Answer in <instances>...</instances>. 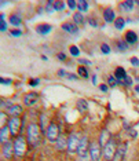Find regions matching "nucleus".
<instances>
[{
	"label": "nucleus",
	"instance_id": "33",
	"mask_svg": "<svg viewBox=\"0 0 139 161\" xmlns=\"http://www.w3.org/2000/svg\"><path fill=\"white\" fill-rule=\"evenodd\" d=\"M101 51H102V54H105V55H107V54H110V46L106 43H102L101 44Z\"/></svg>",
	"mask_w": 139,
	"mask_h": 161
},
{
	"label": "nucleus",
	"instance_id": "44",
	"mask_svg": "<svg viewBox=\"0 0 139 161\" xmlns=\"http://www.w3.org/2000/svg\"><path fill=\"white\" fill-rule=\"evenodd\" d=\"M57 57L59 61H66V54H64V52H58Z\"/></svg>",
	"mask_w": 139,
	"mask_h": 161
},
{
	"label": "nucleus",
	"instance_id": "11",
	"mask_svg": "<svg viewBox=\"0 0 139 161\" xmlns=\"http://www.w3.org/2000/svg\"><path fill=\"white\" fill-rule=\"evenodd\" d=\"M127 147H128V143H127V142H123L121 145L117 147V151H116V157H114V161H121L123 158L125 157Z\"/></svg>",
	"mask_w": 139,
	"mask_h": 161
},
{
	"label": "nucleus",
	"instance_id": "46",
	"mask_svg": "<svg viewBox=\"0 0 139 161\" xmlns=\"http://www.w3.org/2000/svg\"><path fill=\"white\" fill-rule=\"evenodd\" d=\"M78 64H83V65H91V62L88 59H78Z\"/></svg>",
	"mask_w": 139,
	"mask_h": 161
},
{
	"label": "nucleus",
	"instance_id": "23",
	"mask_svg": "<svg viewBox=\"0 0 139 161\" xmlns=\"http://www.w3.org/2000/svg\"><path fill=\"white\" fill-rule=\"evenodd\" d=\"M134 6H135V1H129V0L123 1V3L120 4V7L123 8V11H127V13H129V11L134 10Z\"/></svg>",
	"mask_w": 139,
	"mask_h": 161
},
{
	"label": "nucleus",
	"instance_id": "2",
	"mask_svg": "<svg viewBox=\"0 0 139 161\" xmlns=\"http://www.w3.org/2000/svg\"><path fill=\"white\" fill-rule=\"evenodd\" d=\"M116 151H117L116 143H114L113 139H110L104 146V158L106 161H113L114 157H116Z\"/></svg>",
	"mask_w": 139,
	"mask_h": 161
},
{
	"label": "nucleus",
	"instance_id": "28",
	"mask_svg": "<svg viewBox=\"0 0 139 161\" xmlns=\"http://www.w3.org/2000/svg\"><path fill=\"white\" fill-rule=\"evenodd\" d=\"M117 50L118 51H123V52L128 50V44H127V41H125V40H124V41H123V40L117 41Z\"/></svg>",
	"mask_w": 139,
	"mask_h": 161
},
{
	"label": "nucleus",
	"instance_id": "7",
	"mask_svg": "<svg viewBox=\"0 0 139 161\" xmlns=\"http://www.w3.org/2000/svg\"><path fill=\"white\" fill-rule=\"evenodd\" d=\"M7 127H8V129H10L11 136L17 135L19 128H21V118L19 117H10L8 118V123H7Z\"/></svg>",
	"mask_w": 139,
	"mask_h": 161
},
{
	"label": "nucleus",
	"instance_id": "40",
	"mask_svg": "<svg viewBox=\"0 0 139 161\" xmlns=\"http://www.w3.org/2000/svg\"><path fill=\"white\" fill-rule=\"evenodd\" d=\"M39 84H40V80L39 79H30V80H29V86L36 87V86H39Z\"/></svg>",
	"mask_w": 139,
	"mask_h": 161
},
{
	"label": "nucleus",
	"instance_id": "48",
	"mask_svg": "<svg viewBox=\"0 0 139 161\" xmlns=\"http://www.w3.org/2000/svg\"><path fill=\"white\" fill-rule=\"evenodd\" d=\"M92 83L94 84H96V76L95 75H92Z\"/></svg>",
	"mask_w": 139,
	"mask_h": 161
},
{
	"label": "nucleus",
	"instance_id": "1",
	"mask_svg": "<svg viewBox=\"0 0 139 161\" xmlns=\"http://www.w3.org/2000/svg\"><path fill=\"white\" fill-rule=\"evenodd\" d=\"M40 132H41L40 125H37L36 123H30V124L28 125V128H26V140H28V143L30 146L36 147L39 145Z\"/></svg>",
	"mask_w": 139,
	"mask_h": 161
},
{
	"label": "nucleus",
	"instance_id": "17",
	"mask_svg": "<svg viewBox=\"0 0 139 161\" xmlns=\"http://www.w3.org/2000/svg\"><path fill=\"white\" fill-rule=\"evenodd\" d=\"M125 41H127V44H135L136 41H138V35H136L134 30H128V32L125 33Z\"/></svg>",
	"mask_w": 139,
	"mask_h": 161
},
{
	"label": "nucleus",
	"instance_id": "12",
	"mask_svg": "<svg viewBox=\"0 0 139 161\" xmlns=\"http://www.w3.org/2000/svg\"><path fill=\"white\" fill-rule=\"evenodd\" d=\"M127 72H125L124 68H121V66H118V68H116V70H114V77L117 79L118 84H124V79L127 77Z\"/></svg>",
	"mask_w": 139,
	"mask_h": 161
},
{
	"label": "nucleus",
	"instance_id": "9",
	"mask_svg": "<svg viewBox=\"0 0 139 161\" xmlns=\"http://www.w3.org/2000/svg\"><path fill=\"white\" fill-rule=\"evenodd\" d=\"M1 153H3V157L11 158V156L15 153L14 151V143H11V140H7L6 143H3V146H1Z\"/></svg>",
	"mask_w": 139,
	"mask_h": 161
},
{
	"label": "nucleus",
	"instance_id": "15",
	"mask_svg": "<svg viewBox=\"0 0 139 161\" xmlns=\"http://www.w3.org/2000/svg\"><path fill=\"white\" fill-rule=\"evenodd\" d=\"M36 32L39 33V35H48V33L52 30V26L51 25H48V24H39V25L36 26V29H35Z\"/></svg>",
	"mask_w": 139,
	"mask_h": 161
},
{
	"label": "nucleus",
	"instance_id": "31",
	"mask_svg": "<svg viewBox=\"0 0 139 161\" xmlns=\"http://www.w3.org/2000/svg\"><path fill=\"white\" fill-rule=\"evenodd\" d=\"M54 8H55V11H62L65 8V3L57 0V1H54Z\"/></svg>",
	"mask_w": 139,
	"mask_h": 161
},
{
	"label": "nucleus",
	"instance_id": "6",
	"mask_svg": "<svg viewBox=\"0 0 139 161\" xmlns=\"http://www.w3.org/2000/svg\"><path fill=\"white\" fill-rule=\"evenodd\" d=\"M88 154H89L88 138H87V136H83V138H80V145H78V149H77V156L81 158V157H87Z\"/></svg>",
	"mask_w": 139,
	"mask_h": 161
},
{
	"label": "nucleus",
	"instance_id": "49",
	"mask_svg": "<svg viewBox=\"0 0 139 161\" xmlns=\"http://www.w3.org/2000/svg\"><path fill=\"white\" fill-rule=\"evenodd\" d=\"M135 91L139 94V84H138V86H135Z\"/></svg>",
	"mask_w": 139,
	"mask_h": 161
},
{
	"label": "nucleus",
	"instance_id": "29",
	"mask_svg": "<svg viewBox=\"0 0 139 161\" xmlns=\"http://www.w3.org/2000/svg\"><path fill=\"white\" fill-rule=\"evenodd\" d=\"M69 52H70L72 57H78V55H80V48H78L77 46H70Z\"/></svg>",
	"mask_w": 139,
	"mask_h": 161
},
{
	"label": "nucleus",
	"instance_id": "27",
	"mask_svg": "<svg viewBox=\"0 0 139 161\" xmlns=\"http://www.w3.org/2000/svg\"><path fill=\"white\" fill-rule=\"evenodd\" d=\"M47 128H48V127H47V116L41 114L40 116V129L44 132V131H47Z\"/></svg>",
	"mask_w": 139,
	"mask_h": 161
},
{
	"label": "nucleus",
	"instance_id": "30",
	"mask_svg": "<svg viewBox=\"0 0 139 161\" xmlns=\"http://www.w3.org/2000/svg\"><path fill=\"white\" fill-rule=\"evenodd\" d=\"M77 73H78V76H81L84 79H88V72H87V69L84 66H78Z\"/></svg>",
	"mask_w": 139,
	"mask_h": 161
},
{
	"label": "nucleus",
	"instance_id": "47",
	"mask_svg": "<svg viewBox=\"0 0 139 161\" xmlns=\"http://www.w3.org/2000/svg\"><path fill=\"white\" fill-rule=\"evenodd\" d=\"M58 76H59V77H65V76H66V72H65L64 69H61V70H58Z\"/></svg>",
	"mask_w": 139,
	"mask_h": 161
},
{
	"label": "nucleus",
	"instance_id": "21",
	"mask_svg": "<svg viewBox=\"0 0 139 161\" xmlns=\"http://www.w3.org/2000/svg\"><path fill=\"white\" fill-rule=\"evenodd\" d=\"M109 140H110V135H109V132H107L106 129H104L102 134H101V136H99V145L101 146H105Z\"/></svg>",
	"mask_w": 139,
	"mask_h": 161
},
{
	"label": "nucleus",
	"instance_id": "13",
	"mask_svg": "<svg viewBox=\"0 0 139 161\" xmlns=\"http://www.w3.org/2000/svg\"><path fill=\"white\" fill-rule=\"evenodd\" d=\"M62 30H65V32L70 33V35H76V33H78V28L77 25H75V24H72V22H64L61 25Z\"/></svg>",
	"mask_w": 139,
	"mask_h": 161
},
{
	"label": "nucleus",
	"instance_id": "16",
	"mask_svg": "<svg viewBox=\"0 0 139 161\" xmlns=\"http://www.w3.org/2000/svg\"><path fill=\"white\" fill-rule=\"evenodd\" d=\"M104 19L107 24H110V22L114 24V21H116V14H114V11L112 10V8H105L104 10Z\"/></svg>",
	"mask_w": 139,
	"mask_h": 161
},
{
	"label": "nucleus",
	"instance_id": "38",
	"mask_svg": "<svg viewBox=\"0 0 139 161\" xmlns=\"http://www.w3.org/2000/svg\"><path fill=\"white\" fill-rule=\"evenodd\" d=\"M129 62H131V65L132 66H139V58H136V57H132L131 59H129Z\"/></svg>",
	"mask_w": 139,
	"mask_h": 161
},
{
	"label": "nucleus",
	"instance_id": "39",
	"mask_svg": "<svg viewBox=\"0 0 139 161\" xmlns=\"http://www.w3.org/2000/svg\"><path fill=\"white\" fill-rule=\"evenodd\" d=\"M124 86L125 87H132V79L129 77V76H127L124 79Z\"/></svg>",
	"mask_w": 139,
	"mask_h": 161
},
{
	"label": "nucleus",
	"instance_id": "42",
	"mask_svg": "<svg viewBox=\"0 0 139 161\" xmlns=\"http://www.w3.org/2000/svg\"><path fill=\"white\" fill-rule=\"evenodd\" d=\"M0 83H1L3 86H10L13 81H11V79H3V77H1V79H0Z\"/></svg>",
	"mask_w": 139,
	"mask_h": 161
},
{
	"label": "nucleus",
	"instance_id": "18",
	"mask_svg": "<svg viewBox=\"0 0 139 161\" xmlns=\"http://www.w3.org/2000/svg\"><path fill=\"white\" fill-rule=\"evenodd\" d=\"M55 147H57L58 150L68 149V140H66V138H65L64 135H59V138H58L57 142H55Z\"/></svg>",
	"mask_w": 139,
	"mask_h": 161
},
{
	"label": "nucleus",
	"instance_id": "24",
	"mask_svg": "<svg viewBox=\"0 0 139 161\" xmlns=\"http://www.w3.org/2000/svg\"><path fill=\"white\" fill-rule=\"evenodd\" d=\"M125 24H127V21H125L124 18H116V21H114V28L117 29V30H123L125 26Z\"/></svg>",
	"mask_w": 139,
	"mask_h": 161
},
{
	"label": "nucleus",
	"instance_id": "32",
	"mask_svg": "<svg viewBox=\"0 0 139 161\" xmlns=\"http://www.w3.org/2000/svg\"><path fill=\"white\" fill-rule=\"evenodd\" d=\"M107 84H109V87H116L118 84V81H117V79L114 77V75L107 77Z\"/></svg>",
	"mask_w": 139,
	"mask_h": 161
},
{
	"label": "nucleus",
	"instance_id": "43",
	"mask_svg": "<svg viewBox=\"0 0 139 161\" xmlns=\"http://www.w3.org/2000/svg\"><path fill=\"white\" fill-rule=\"evenodd\" d=\"M66 79H69V80H77L78 77L76 75H73V73H66V76H65Z\"/></svg>",
	"mask_w": 139,
	"mask_h": 161
},
{
	"label": "nucleus",
	"instance_id": "35",
	"mask_svg": "<svg viewBox=\"0 0 139 161\" xmlns=\"http://www.w3.org/2000/svg\"><path fill=\"white\" fill-rule=\"evenodd\" d=\"M47 13H54L55 11V8H54V1L52 0H50V1H47V7H46Z\"/></svg>",
	"mask_w": 139,
	"mask_h": 161
},
{
	"label": "nucleus",
	"instance_id": "8",
	"mask_svg": "<svg viewBox=\"0 0 139 161\" xmlns=\"http://www.w3.org/2000/svg\"><path fill=\"white\" fill-rule=\"evenodd\" d=\"M78 145H80V138H78L76 134L70 135V136H69V139H68V151L70 154L77 153Z\"/></svg>",
	"mask_w": 139,
	"mask_h": 161
},
{
	"label": "nucleus",
	"instance_id": "19",
	"mask_svg": "<svg viewBox=\"0 0 139 161\" xmlns=\"http://www.w3.org/2000/svg\"><path fill=\"white\" fill-rule=\"evenodd\" d=\"M8 135H11L10 129H8L7 125H3V127H1V129H0V142H1V143L7 142Z\"/></svg>",
	"mask_w": 139,
	"mask_h": 161
},
{
	"label": "nucleus",
	"instance_id": "4",
	"mask_svg": "<svg viewBox=\"0 0 139 161\" xmlns=\"http://www.w3.org/2000/svg\"><path fill=\"white\" fill-rule=\"evenodd\" d=\"M89 156L92 161H99L101 157L104 156V150L102 146L99 145V142H92L89 145Z\"/></svg>",
	"mask_w": 139,
	"mask_h": 161
},
{
	"label": "nucleus",
	"instance_id": "37",
	"mask_svg": "<svg viewBox=\"0 0 139 161\" xmlns=\"http://www.w3.org/2000/svg\"><path fill=\"white\" fill-rule=\"evenodd\" d=\"M10 35L14 36V37H21V36H22V32L19 30V29H13V30L10 32Z\"/></svg>",
	"mask_w": 139,
	"mask_h": 161
},
{
	"label": "nucleus",
	"instance_id": "25",
	"mask_svg": "<svg viewBox=\"0 0 139 161\" xmlns=\"http://www.w3.org/2000/svg\"><path fill=\"white\" fill-rule=\"evenodd\" d=\"M73 21H75V25H81V24H84V17H83L81 13H75V14H73Z\"/></svg>",
	"mask_w": 139,
	"mask_h": 161
},
{
	"label": "nucleus",
	"instance_id": "26",
	"mask_svg": "<svg viewBox=\"0 0 139 161\" xmlns=\"http://www.w3.org/2000/svg\"><path fill=\"white\" fill-rule=\"evenodd\" d=\"M77 8L80 10V13H86V11H88V3H87L86 0H78Z\"/></svg>",
	"mask_w": 139,
	"mask_h": 161
},
{
	"label": "nucleus",
	"instance_id": "20",
	"mask_svg": "<svg viewBox=\"0 0 139 161\" xmlns=\"http://www.w3.org/2000/svg\"><path fill=\"white\" fill-rule=\"evenodd\" d=\"M76 107L78 109V112L84 113V112L88 110V102H87L86 99H78L77 103H76Z\"/></svg>",
	"mask_w": 139,
	"mask_h": 161
},
{
	"label": "nucleus",
	"instance_id": "36",
	"mask_svg": "<svg viewBox=\"0 0 139 161\" xmlns=\"http://www.w3.org/2000/svg\"><path fill=\"white\" fill-rule=\"evenodd\" d=\"M66 4H68V7L72 8V10L77 8V1H75V0H68V1H66Z\"/></svg>",
	"mask_w": 139,
	"mask_h": 161
},
{
	"label": "nucleus",
	"instance_id": "45",
	"mask_svg": "<svg viewBox=\"0 0 139 161\" xmlns=\"http://www.w3.org/2000/svg\"><path fill=\"white\" fill-rule=\"evenodd\" d=\"M99 89L102 92H107V89H109V86L107 84H99Z\"/></svg>",
	"mask_w": 139,
	"mask_h": 161
},
{
	"label": "nucleus",
	"instance_id": "5",
	"mask_svg": "<svg viewBox=\"0 0 139 161\" xmlns=\"http://www.w3.org/2000/svg\"><path fill=\"white\" fill-rule=\"evenodd\" d=\"M46 136L47 139L50 140V142H57V139L59 138V127H58L55 123H51L50 125H48V128H47L46 131Z\"/></svg>",
	"mask_w": 139,
	"mask_h": 161
},
{
	"label": "nucleus",
	"instance_id": "3",
	"mask_svg": "<svg viewBox=\"0 0 139 161\" xmlns=\"http://www.w3.org/2000/svg\"><path fill=\"white\" fill-rule=\"evenodd\" d=\"M26 142H28V140H26L22 135H17V138H15V140H14L15 156H18V157H22V156H24V153H25V150H26Z\"/></svg>",
	"mask_w": 139,
	"mask_h": 161
},
{
	"label": "nucleus",
	"instance_id": "41",
	"mask_svg": "<svg viewBox=\"0 0 139 161\" xmlns=\"http://www.w3.org/2000/svg\"><path fill=\"white\" fill-rule=\"evenodd\" d=\"M88 24L92 26V28H98V22H96L95 18H88Z\"/></svg>",
	"mask_w": 139,
	"mask_h": 161
},
{
	"label": "nucleus",
	"instance_id": "10",
	"mask_svg": "<svg viewBox=\"0 0 139 161\" xmlns=\"http://www.w3.org/2000/svg\"><path fill=\"white\" fill-rule=\"evenodd\" d=\"M37 100H39V94L37 92H29L24 97V103L26 106H33Z\"/></svg>",
	"mask_w": 139,
	"mask_h": 161
},
{
	"label": "nucleus",
	"instance_id": "34",
	"mask_svg": "<svg viewBox=\"0 0 139 161\" xmlns=\"http://www.w3.org/2000/svg\"><path fill=\"white\" fill-rule=\"evenodd\" d=\"M0 24H1V26H0V30L1 32H6V29H7V24H6V21H4V14H0Z\"/></svg>",
	"mask_w": 139,
	"mask_h": 161
},
{
	"label": "nucleus",
	"instance_id": "22",
	"mask_svg": "<svg viewBox=\"0 0 139 161\" xmlns=\"http://www.w3.org/2000/svg\"><path fill=\"white\" fill-rule=\"evenodd\" d=\"M10 24L14 26H21L22 25V18L18 14H11L10 15Z\"/></svg>",
	"mask_w": 139,
	"mask_h": 161
},
{
	"label": "nucleus",
	"instance_id": "14",
	"mask_svg": "<svg viewBox=\"0 0 139 161\" xmlns=\"http://www.w3.org/2000/svg\"><path fill=\"white\" fill-rule=\"evenodd\" d=\"M6 110H7V113L11 117H18V116L22 113V107L19 106V105H10Z\"/></svg>",
	"mask_w": 139,
	"mask_h": 161
}]
</instances>
